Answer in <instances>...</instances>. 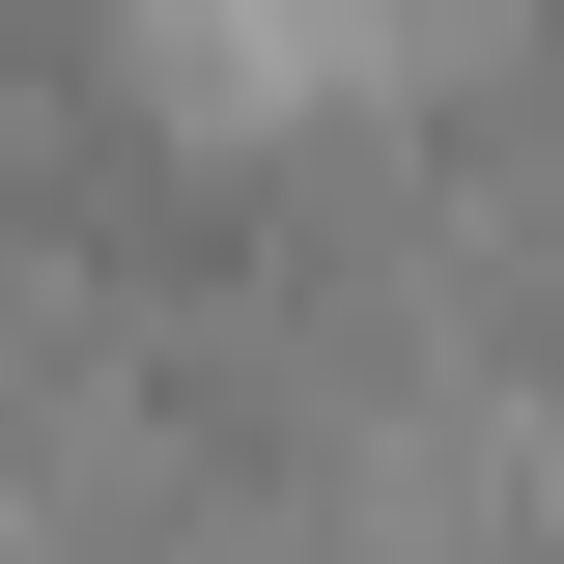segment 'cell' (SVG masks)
Returning <instances> with one entry per match:
<instances>
[{"instance_id":"1","label":"cell","mask_w":564,"mask_h":564,"mask_svg":"<svg viewBox=\"0 0 564 564\" xmlns=\"http://www.w3.org/2000/svg\"><path fill=\"white\" fill-rule=\"evenodd\" d=\"M226 57H367V0H198Z\"/></svg>"}]
</instances>
